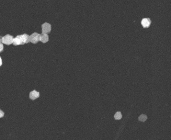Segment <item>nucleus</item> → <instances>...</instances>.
I'll return each instance as SVG.
<instances>
[{"instance_id":"f257e3e1","label":"nucleus","mask_w":171,"mask_h":140,"mask_svg":"<svg viewBox=\"0 0 171 140\" xmlns=\"http://www.w3.org/2000/svg\"><path fill=\"white\" fill-rule=\"evenodd\" d=\"M13 40V36L12 35H11L7 34L6 35H5V36L3 37V39H2V43L5 45H10L12 44Z\"/></svg>"},{"instance_id":"6e6552de","label":"nucleus","mask_w":171,"mask_h":140,"mask_svg":"<svg viewBox=\"0 0 171 140\" xmlns=\"http://www.w3.org/2000/svg\"><path fill=\"white\" fill-rule=\"evenodd\" d=\"M12 44H13V45H15V46L21 45V40L19 37V35H17L16 37H15V38H13Z\"/></svg>"},{"instance_id":"20e7f679","label":"nucleus","mask_w":171,"mask_h":140,"mask_svg":"<svg viewBox=\"0 0 171 140\" xmlns=\"http://www.w3.org/2000/svg\"><path fill=\"white\" fill-rule=\"evenodd\" d=\"M19 37L21 40V45H24L25 44H27L30 42V36L26 34H24L23 35H20Z\"/></svg>"},{"instance_id":"39448f33","label":"nucleus","mask_w":171,"mask_h":140,"mask_svg":"<svg viewBox=\"0 0 171 140\" xmlns=\"http://www.w3.org/2000/svg\"><path fill=\"white\" fill-rule=\"evenodd\" d=\"M141 24L144 28H147L151 24V20L149 18H144L141 21Z\"/></svg>"},{"instance_id":"ddd939ff","label":"nucleus","mask_w":171,"mask_h":140,"mask_svg":"<svg viewBox=\"0 0 171 140\" xmlns=\"http://www.w3.org/2000/svg\"><path fill=\"white\" fill-rule=\"evenodd\" d=\"M2 39H3V37L0 36V43H2Z\"/></svg>"},{"instance_id":"0eeeda50","label":"nucleus","mask_w":171,"mask_h":140,"mask_svg":"<svg viewBox=\"0 0 171 140\" xmlns=\"http://www.w3.org/2000/svg\"><path fill=\"white\" fill-rule=\"evenodd\" d=\"M49 40V36L46 34H42L40 35L39 41L43 43H46Z\"/></svg>"},{"instance_id":"f8f14e48","label":"nucleus","mask_w":171,"mask_h":140,"mask_svg":"<svg viewBox=\"0 0 171 140\" xmlns=\"http://www.w3.org/2000/svg\"><path fill=\"white\" fill-rule=\"evenodd\" d=\"M4 50V45L2 43H0V53H1Z\"/></svg>"},{"instance_id":"f03ea898","label":"nucleus","mask_w":171,"mask_h":140,"mask_svg":"<svg viewBox=\"0 0 171 140\" xmlns=\"http://www.w3.org/2000/svg\"><path fill=\"white\" fill-rule=\"evenodd\" d=\"M51 31V25L47 22H45L42 25V34H49Z\"/></svg>"},{"instance_id":"7ed1b4c3","label":"nucleus","mask_w":171,"mask_h":140,"mask_svg":"<svg viewBox=\"0 0 171 140\" xmlns=\"http://www.w3.org/2000/svg\"><path fill=\"white\" fill-rule=\"evenodd\" d=\"M40 34L37 33H34L30 36V42L33 44H37L39 41Z\"/></svg>"},{"instance_id":"9d476101","label":"nucleus","mask_w":171,"mask_h":140,"mask_svg":"<svg viewBox=\"0 0 171 140\" xmlns=\"http://www.w3.org/2000/svg\"><path fill=\"white\" fill-rule=\"evenodd\" d=\"M114 118H115L116 120H121L122 117V114H121V113L120 112H117L116 113L114 114Z\"/></svg>"},{"instance_id":"423d86ee","label":"nucleus","mask_w":171,"mask_h":140,"mask_svg":"<svg viewBox=\"0 0 171 140\" xmlns=\"http://www.w3.org/2000/svg\"><path fill=\"white\" fill-rule=\"evenodd\" d=\"M39 97V93L36 90L31 91L30 93V98L32 100H34Z\"/></svg>"},{"instance_id":"1a4fd4ad","label":"nucleus","mask_w":171,"mask_h":140,"mask_svg":"<svg viewBox=\"0 0 171 140\" xmlns=\"http://www.w3.org/2000/svg\"><path fill=\"white\" fill-rule=\"evenodd\" d=\"M147 119V117L145 114H141L138 118V120L141 122H145L146 120Z\"/></svg>"},{"instance_id":"4468645a","label":"nucleus","mask_w":171,"mask_h":140,"mask_svg":"<svg viewBox=\"0 0 171 140\" xmlns=\"http://www.w3.org/2000/svg\"><path fill=\"white\" fill-rule=\"evenodd\" d=\"M2 65V59L0 57V66Z\"/></svg>"},{"instance_id":"9b49d317","label":"nucleus","mask_w":171,"mask_h":140,"mask_svg":"<svg viewBox=\"0 0 171 140\" xmlns=\"http://www.w3.org/2000/svg\"><path fill=\"white\" fill-rule=\"evenodd\" d=\"M5 115V113L3 111H2V110L0 109V118H2Z\"/></svg>"}]
</instances>
